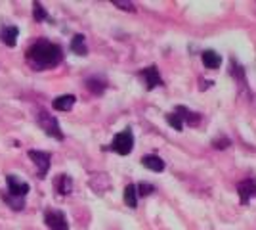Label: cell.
Instances as JSON below:
<instances>
[{"label":"cell","mask_w":256,"mask_h":230,"mask_svg":"<svg viewBox=\"0 0 256 230\" xmlns=\"http://www.w3.org/2000/svg\"><path fill=\"white\" fill-rule=\"evenodd\" d=\"M111 150L118 155H128V153L134 150V134H132V129H124L118 134H115L113 142L109 146Z\"/></svg>","instance_id":"3"},{"label":"cell","mask_w":256,"mask_h":230,"mask_svg":"<svg viewBox=\"0 0 256 230\" xmlns=\"http://www.w3.org/2000/svg\"><path fill=\"white\" fill-rule=\"evenodd\" d=\"M29 159L36 165V176H38V178H44L46 173L50 171V165H52V153L38 152V150H29Z\"/></svg>","instance_id":"4"},{"label":"cell","mask_w":256,"mask_h":230,"mask_svg":"<svg viewBox=\"0 0 256 230\" xmlns=\"http://www.w3.org/2000/svg\"><path fill=\"white\" fill-rule=\"evenodd\" d=\"M174 113H178V117L182 119V123H188L190 127H197L199 123H201V115L197 113V111H192L190 108H186V106H178Z\"/></svg>","instance_id":"9"},{"label":"cell","mask_w":256,"mask_h":230,"mask_svg":"<svg viewBox=\"0 0 256 230\" xmlns=\"http://www.w3.org/2000/svg\"><path fill=\"white\" fill-rule=\"evenodd\" d=\"M54 188L60 196H69L73 192V178L69 175H58L54 180Z\"/></svg>","instance_id":"11"},{"label":"cell","mask_w":256,"mask_h":230,"mask_svg":"<svg viewBox=\"0 0 256 230\" xmlns=\"http://www.w3.org/2000/svg\"><path fill=\"white\" fill-rule=\"evenodd\" d=\"M113 6H117L120 10H126V12H134V2H126V0H113Z\"/></svg>","instance_id":"24"},{"label":"cell","mask_w":256,"mask_h":230,"mask_svg":"<svg viewBox=\"0 0 256 230\" xmlns=\"http://www.w3.org/2000/svg\"><path fill=\"white\" fill-rule=\"evenodd\" d=\"M4 201L10 205L14 211H22L23 207H25V197H12V196H4Z\"/></svg>","instance_id":"19"},{"label":"cell","mask_w":256,"mask_h":230,"mask_svg":"<svg viewBox=\"0 0 256 230\" xmlns=\"http://www.w3.org/2000/svg\"><path fill=\"white\" fill-rule=\"evenodd\" d=\"M166 123L170 125L174 131H182V129H184V123H182V119L178 117V113H174V111H172V113H166Z\"/></svg>","instance_id":"21"},{"label":"cell","mask_w":256,"mask_h":230,"mask_svg":"<svg viewBox=\"0 0 256 230\" xmlns=\"http://www.w3.org/2000/svg\"><path fill=\"white\" fill-rule=\"evenodd\" d=\"M6 184H8V192L12 197H25L31 190L27 182H23L22 178L16 175H6Z\"/></svg>","instance_id":"6"},{"label":"cell","mask_w":256,"mask_h":230,"mask_svg":"<svg viewBox=\"0 0 256 230\" xmlns=\"http://www.w3.org/2000/svg\"><path fill=\"white\" fill-rule=\"evenodd\" d=\"M76 98L73 94H62V96H58V98H54L52 102V108L56 111H69L73 106H75Z\"/></svg>","instance_id":"12"},{"label":"cell","mask_w":256,"mask_h":230,"mask_svg":"<svg viewBox=\"0 0 256 230\" xmlns=\"http://www.w3.org/2000/svg\"><path fill=\"white\" fill-rule=\"evenodd\" d=\"M201 60H203V64L206 69H218L220 64H222L220 54H216L214 50H204L203 54H201Z\"/></svg>","instance_id":"15"},{"label":"cell","mask_w":256,"mask_h":230,"mask_svg":"<svg viewBox=\"0 0 256 230\" xmlns=\"http://www.w3.org/2000/svg\"><path fill=\"white\" fill-rule=\"evenodd\" d=\"M237 194L241 205H246L252 197H256V178H245L237 184Z\"/></svg>","instance_id":"7"},{"label":"cell","mask_w":256,"mask_h":230,"mask_svg":"<svg viewBox=\"0 0 256 230\" xmlns=\"http://www.w3.org/2000/svg\"><path fill=\"white\" fill-rule=\"evenodd\" d=\"M122 197H124V203H126L130 209L138 207V192H136V186H134V184H128V186L124 188Z\"/></svg>","instance_id":"17"},{"label":"cell","mask_w":256,"mask_h":230,"mask_svg":"<svg viewBox=\"0 0 256 230\" xmlns=\"http://www.w3.org/2000/svg\"><path fill=\"white\" fill-rule=\"evenodd\" d=\"M140 77L146 81V88H148V90L162 87V79H160V75H159L157 66H150V67H146V69H142V71H140Z\"/></svg>","instance_id":"8"},{"label":"cell","mask_w":256,"mask_h":230,"mask_svg":"<svg viewBox=\"0 0 256 230\" xmlns=\"http://www.w3.org/2000/svg\"><path fill=\"white\" fill-rule=\"evenodd\" d=\"M203 85H201V90H204V88H208L210 85H212V81H201Z\"/></svg>","instance_id":"25"},{"label":"cell","mask_w":256,"mask_h":230,"mask_svg":"<svg viewBox=\"0 0 256 230\" xmlns=\"http://www.w3.org/2000/svg\"><path fill=\"white\" fill-rule=\"evenodd\" d=\"M18 37H20L18 25H4V27L0 29V39H2V43L6 44V46H10V48H14V46L18 44Z\"/></svg>","instance_id":"10"},{"label":"cell","mask_w":256,"mask_h":230,"mask_svg":"<svg viewBox=\"0 0 256 230\" xmlns=\"http://www.w3.org/2000/svg\"><path fill=\"white\" fill-rule=\"evenodd\" d=\"M36 123H38V127H40L48 136H52L56 140H64V132H62V127H60L58 117H54V115L46 113V111H40L38 117H36Z\"/></svg>","instance_id":"2"},{"label":"cell","mask_w":256,"mask_h":230,"mask_svg":"<svg viewBox=\"0 0 256 230\" xmlns=\"http://www.w3.org/2000/svg\"><path fill=\"white\" fill-rule=\"evenodd\" d=\"M71 52H75L76 56L88 54V46H86L84 35H75V37L71 39Z\"/></svg>","instance_id":"16"},{"label":"cell","mask_w":256,"mask_h":230,"mask_svg":"<svg viewBox=\"0 0 256 230\" xmlns=\"http://www.w3.org/2000/svg\"><path fill=\"white\" fill-rule=\"evenodd\" d=\"M44 222L50 230H69V222H67L65 213L58 211V209H48L44 213Z\"/></svg>","instance_id":"5"},{"label":"cell","mask_w":256,"mask_h":230,"mask_svg":"<svg viewBox=\"0 0 256 230\" xmlns=\"http://www.w3.org/2000/svg\"><path fill=\"white\" fill-rule=\"evenodd\" d=\"M230 69H232L230 73H232V75H234L235 79H237V81L241 83V85H246V81H245V71H243V67H241L239 64H237V62H235V58H232V67H230Z\"/></svg>","instance_id":"18"},{"label":"cell","mask_w":256,"mask_h":230,"mask_svg":"<svg viewBox=\"0 0 256 230\" xmlns=\"http://www.w3.org/2000/svg\"><path fill=\"white\" fill-rule=\"evenodd\" d=\"M32 18H34V22H46V20H48L46 8H42V6H40V2H34V8H32Z\"/></svg>","instance_id":"20"},{"label":"cell","mask_w":256,"mask_h":230,"mask_svg":"<svg viewBox=\"0 0 256 230\" xmlns=\"http://www.w3.org/2000/svg\"><path fill=\"white\" fill-rule=\"evenodd\" d=\"M136 192H138V196H150V194L155 192V186L150 184V182H140L136 186Z\"/></svg>","instance_id":"23"},{"label":"cell","mask_w":256,"mask_h":230,"mask_svg":"<svg viewBox=\"0 0 256 230\" xmlns=\"http://www.w3.org/2000/svg\"><path fill=\"white\" fill-rule=\"evenodd\" d=\"M86 88H88L92 94L102 96V94L106 92L107 83L104 81V79H100V77H90V79H86Z\"/></svg>","instance_id":"14"},{"label":"cell","mask_w":256,"mask_h":230,"mask_svg":"<svg viewBox=\"0 0 256 230\" xmlns=\"http://www.w3.org/2000/svg\"><path fill=\"white\" fill-rule=\"evenodd\" d=\"M230 144H232V140H230L226 134H220L218 138H214L212 140V148H216V150H226Z\"/></svg>","instance_id":"22"},{"label":"cell","mask_w":256,"mask_h":230,"mask_svg":"<svg viewBox=\"0 0 256 230\" xmlns=\"http://www.w3.org/2000/svg\"><path fill=\"white\" fill-rule=\"evenodd\" d=\"M27 60L31 62L36 69H48V67H56L62 64L64 60V50L60 44H54L50 41H36V43L29 46L27 50Z\"/></svg>","instance_id":"1"},{"label":"cell","mask_w":256,"mask_h":230,"mask_svg":"<svg viewBox=\"0 0 256 230\" xmlns=\"http://www.w3.org/2000/svg\"><path fill=\"white\" fill-rule=\"evenodd\" d=\"M142 165H144L146 169L153 171V173H162V171H164V161L160 159L159 155H153V153L144 155V157H142Z\"/></svg>","instance_id":"13"}]
</instances>
